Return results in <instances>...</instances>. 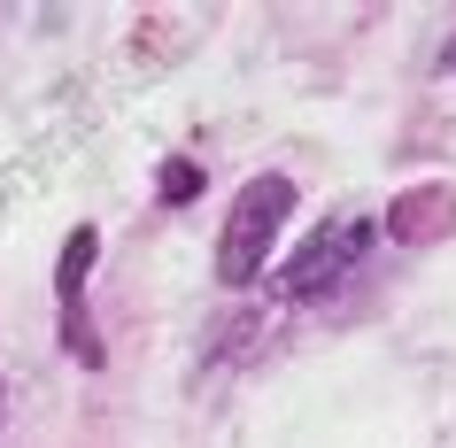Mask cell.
Segmentation results:
<instances>
[{"mask_svg": "<svg viewBox=\"0 0 456 448\" xmlns=\"http://www.w3.org/2000/svg\"><path fill=\"white\" fill-rule=\"evenodd\" d=\"M294 216V178L287 170H264V178H248L232 193V209H224V240H216V279L224 286H248L264 279L271 263V232Z\"/></svg>", "mask_w": 456, "mask_h": 448, "instance_id": "6da1fadb", "label": "cell"}, {"mask_svg": "<svg viewBox=\"0 0 456 448\" xmlns=\"http://www.w3.org/2000/svg\"><path fill=\"white\" fill-rule=\"evenodd\" d=\"M371 256V224H325L317 240H302L287 263H279V294L287 302H317V294H333V286L356 279V263Z\"/></svg>", "mask_w": 456, "mask_h": 448, "instance_id": "7a4b0ae2", "label": "cell"}, {"mask_svg": "<svg viewBox=\"0 0 456 448\" xmlns=\"http://www.w3.org/2000/svg\"><path fill=\"white\" fill-rule=\"evenodd\" d=\"M456 232V186L426 178V186H403L387 201V240L395 248H433V240Z\"/></svg>", "mask_w": 456, "mask_h": 448, "instance_id": "3957f363", "label": "cell"}, {"mask_svg": "<svg viewBox=\"0 0 456 448\" xmlns=\"http://www.w3.org/2000/svg\"><path fill=\"white\" fill-rule=\"evenodd\" d=\"M101 263V232L94 224H77L62 240V256H54V309H86V271Z\"/></svg>", "mask_w": 456, "mask_h": 448, "instance_id": "277c9868", "label": "cell"}, {"mask_svg": "<svg viewBox=\"0 0 456 448\" xmlns=\"http://www.w3.org/2000/svg\"><path fill=\"white\" fill-rule=\"evenodd\" d=\"M155 193H163L170 209H186L193 193H201V163H186V155H170V163H163V178H155Z\"/></svg>", "mask_w": 456, "mask_h": 448, "instance_id": "5b68a950", "label": "cell"}, {"mask_svg": "<svg viewBox=\"0 0 456 448\" xmlns=\"http://www.w3.org/2000/svg\"><path fill=\"white\" fill-rule=\"evenodd\" d=\"M441 70H449V77H456V39H449V47H441Z\"/></svg>", "mask_w": 456, "mask_h": 448, "instance_id": "8992f818", "label": "cell"}, {"mask_svg": "<svg viewBox=\"0 0 456 448\" xmlns=\"http://www.w3.org/2000/svg\"><path fill=\"white\" fill-rule=\"evenodd\" d=\"M0 418H8V387H0Z\"/></svg>", "mask_w": 456, "mask_h": 448, "instance_id": "52a82bcc", "label": "cell"}]
</instances>
